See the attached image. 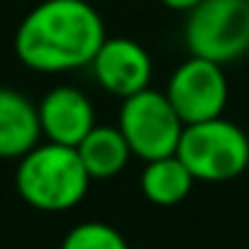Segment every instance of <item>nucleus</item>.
Listing matches in <instances>:
<instances>
[{
  "instance_id": "nucleus-1",
  "label": "nucleus",
  "mask_w": 249,
  "mask_h": 249,
  "mask_svg": "<svg viewBox=\"0 0 249 249\" xmlns=\"http://www.w3.org/2000/svg\"><path fill=\"white\" fill-rule=\"evenodd\" d=\"M105 38V22L89 0H43L17 27L14 51L24 67L51 75L91 65Z\"/></svg>"
},
{
  "instance_id": "nucleus-2",
  "label": "nucleus",
  "mask_w": 249,
  "mask_h": 249,
  "mask_svg": "<svg viewBox=\"0 0 249 249\" xmlns=\"http://www.w3.org/2000/svg\"><path fill=\"white\" fill-rule=\"evenodd\" d=\"M17 193L27 206L40 212H67L89 193V177L75 147L38 142L17 163Z\"/></svg>"
},
{
  "instance_id": "nucleus-3",
  "label": "nucleus",
  "mask_w": 249,
  "mask_h": 249,
  "mask_svg": "<svg viewBox=\"0 0 249 249\" xmlns=\"http://www.w3.org/2000/svg\"><path fill=\"white\" fill-rule=\"evenodd\" d=\"M177 156L190 169L196 182H228L247 172L249 137L241 126L217 115L185 126Z\"/></svg>"
},
{
  "instance_id": "nucleus-4",
  "label": "nucleus",
  "mask_w": 249,
  "mask_h": 249,
  "mask_svg": "<svg viewBox=\"0 0 249 249\" xmlns=\"http://www.w3.org/2000/svg\"><path fill=\"white\" fill-rule=\"evenodd\" d=\"M193 56L217 65L241 59L249 51V0H198L182 30Z\"/></svg>"
},
{
  "instance_id": "nucleus-5",
  "label": "nucleus",
  "mask_w": 249,
  "mask_h": 249,
  "mask_svg": "<svg viewBox=\"0 0 249 249\" xmlns=\"http://www.w3.org/2000/svg\"><path fill=\"white\" fill-rule=\"evenodd\" d=\"M118 129L124 131L131 153L142 161L163 158L177 153L185 121L172 107L169 97L156 89H142L121 99Z\"/></svg>"
},
{
  "instance_id": "nucleus-6",
  "label": "nucleus",
  "mask_w": 249,
  "mask_h": 249,
  "mask_svg": "<svg viewBox=\"0 0 249 249\" xmlns=\"http://www.w3.org/2000/svg\"><path fill=\"white\" fill-rule=\"evenodd\" d=\"M163 94L185 126L209 121L222 115L228 107V75L222 65L190 54L182 65L174 67Z\"/></svg>"
},
{
  "instance_id": "nucleus-7",
  "label": "nucleus",
  "mask_w": 249,
  "mask_h": 249,
  "mask_svg": "<svg viewBox=\"0 0 249 249\" xmlns=\"http://www.w3.org/2000/svg\"><path fill=\"white\" fill-rule=\"evenodd\" d=\"M97 83L107 94L126 99L150 86L153 59L142 43L131 38H105L91 65Z\"/></svg>"
},
{
  "instance_id": "nucleus-8",
  "label": "nucleus",
  "mask_w": 249,
  "mask_h": 249,
  "mask_svg": "<svg viewBox=\"0 0 249 249\" xmlns=\"http://www.w3.org/2000/svg\"><path fill=\"white\" fill-rule=\"evenodd\" d=\"M38 118L46 140L70 147H78V142L97 126L91 99L75 86L51 89L38 102Z\"/></svg>"
},
{
  "instance_id": "nucleus-9",
  "label": "nucleus",
  "mask_w": 249,
  "mask_h": 249,
  "mask_svg": "<svg viewBox=\"0 0 249 249\" xmlns=\"http://www.w3.org/2000/svg\"><path fill=\"white\" fill-rule=\"evenodd\" d=\"M38 105H33L22 91L0 86V158H22L40 142Z\"/></svg>"
},
{
  "instance_id": "nucleus-10",
  "label": "nucleus",
  "mask_w": 249,
  "mask_h": 249,
  "mask_svg": "<svg viewBox=\"0 0 249 249\" xmlns=\"http://www.w3.org/2000/svg\"><path fill=\"white\" fill-rule=\"evenodd\" d=\"M75 150L91 179H110L121 174L134 156L118 126H94Z\"/></svg>"
},
{
  "instance_id": "nucleus-11",
  "label": "nucleus",
  "mask_w": 249,
  "mask_h": 249,
  "mask_svg": "<svg viewBox=\"0 0 249 249\" xmlns=\"http://www.w3.org/2000/svg\"><path fill=\"white\" fill-rule=\"evenodd\" d=\"M196 177L190 174V169L182 163V158L177 153L163 158H153L145 161L140 177V188L145 193V198L156 206H177L188 198V193L193 190Z\"/></svg>"
},
{
  "instance_id": "nucleus-12",
  "label": "nucleus",
  "mask_w": 249,
  "mask_h": 249,
  "mask_svg": "<svg viewBox=\"0 0 249 249\" xmlns=\"http://www.w3.org/2000/svg\"><path fill=\"white\" fill-rule=\"evenodd\" d=\"M59 249H129V244H126L124 233L110 222L89 220L70 228L67 236L62 238Z\"/></svg>"
},
{
  "instance_id": "nucleus-13",
  "label": "nucleus",
  "mask_w": 249,
  "mask_h": 249,
  "mask_svg": "<svg viewBox=\"0 0 249 249\" xmlns=\"http://www.w3.org/2000/svg\"><path fill=\"white\" fill-rule=\"evenodd\" d=\"M161 3L166 8H172V11H190L198 0H161Z\"/></svg>"
}]
</instances>
